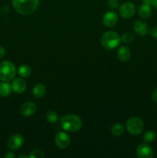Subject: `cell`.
<instances>
[{
  "label": "cell",
  "instance_id": "cell-1",
  "mask_svg": "<svg viewBox=\"0 0 157 158\" xmlns=\"http://www.w3.org/2000/svg\"><path fill=\"white\" fill-rule=\"evenodd\" d=\"M12 4L18 13L29 15L36 10L39 0H12Z\"/></svg>",
  "mask_w": 157,
  "mask_h": 158
},
{
  "label": "cell",
  "instance_id": "cell-2",
  "mask_svg": "<svg viewBox=\"0 0 157 158\" xmlns=\"http://www.w3.org/2000/svg\"><path fill=\"white\" fill-rule=\"evenodd\" d=\"M60 125L64 131L67 132H76L83 126L80 117L74 114H68L60 118Z\"/></svg>",
  "mask_w": 157,
  "mask_h": 158
},
{
  "label": "cell",
  "instance_id": "cell-3",
  "mask_svg": "<svg viewBox=\"0 0 157 158\" xmlns=\"http://www.w3.org/2000/svg\"><path fill=\"white\" fill-rule=\"evenodd\" d=\"M121 42V37L115 31H108L101 37V44L105 49H113L116 48Z\"/></svg>",
  "mask_w": 157,
  "mask_h": 158
},
{
  "label": "cell",
  "instance_id": "cell-4",
  "mask_svg": "<svg viewBox=\"0 0 157 158\" xmlns=\"http://www.w3.org/2000/svg\"><path fill=\"white\" fill-rule=\"evenodd\" d=\"M16 74V68L15 65L9 61H3L0 63V80L3 82H9L13 80Z\"/></svg>",
  "mask_w": 157,
  "mask_h": 158
},
{
  "label": "cell",
  "instance_id": "cell-5",
  "mask_svg": "<svg viewBox=\"0 0 157 158\" xmlns=\"http://www.w3.org/2000/svg\"><path fill=\"white\" fill-rule=\"evenodd\" d=\"M126 129L130 134L137 136L143 132L144 129V123L139 117H132L126 122Z\"/></svg>",
  "mask_w": 157,
  "mask_h": 158
},
{
  "label": "cell",
  "instance_id": "cell-6",
  "mask_svg": "<svg viewBox=\"0 0 157 158\" xmlns=\"http://www.w3.org/2000/svg\"><path fill=\"white\" fill-rule=\"evenodd\" d=\"M119 12L122 18L129 19L132 18L135 12V6L132 2H124L120 6Z\"/></svg>",
  "mask_w": 157,
  "mask_h": 158
},
{
  "label": "cell",
  "instance_id": "cell-7",
  "mask_svg": "<svg viewBox=\"0 0 157 158\" xmlns=\"http://www.w3.org/2000/svg\"><path fill=\"white\" fill-rule=\"evenodd\" d=\"M24 143V137L19 134H15L9 137L7 141V147L11 151H16L19 149Z\"/></svg>",
  "mask_w": 157,
  "mask_h": 158
},
{
  "label": "cell",
  "instance_id": "cell-8",
  "mask_svg": "<svg viewBox=\"0 0 157 158\" xmlns=\"http://www.w3.org/2000/svg\"><path fill=\"white\" fill-rule=\"evenodd\" d=\"M136 154L139 158H152L154 153L152 148L147 143H143L137 147Z\"/></svg>",
  "mask_w": 157,
  "mask_h": 158
},
{
  "label": "cell",
  "instance_id": "cell-9",
  "mask_svg": "<svg viewBox=\"0 0 157 158\" xmlns=\"http://www.w3.org/2000/svg\"><path fill=\"white\" fill-rule=\"evenodd\" d=\"M55 142L56 146L60 149H66L70 143V137L66 133L58 132L55 135Z\"/></svg>",
  "mask_w": 157,
  "mask_h": 158
},
{
  "label": "cell",
  "instance_id": "cell-10",
  "mask_svg": "<svg viewBox=\"0 0 157 158\" xmlns=\"http://www.w3.org/2000/svg\"><path fill=\"white\" fill-rule=\"evenodd\" d=\"M37 106L35 103L32 101H27L23 103L20 107V114L23 117H31L35 113Z\"/></svg>",
  "mask_w": 157,
  "mask_h": 158
},
{
  "label": "cell",
  "instance_id": "cell-11",
  "mask_svg": "<svg viewBox=\"0 0 157 158\" xmlns=\"http://www.w3.org/2000/svg\"><path fill=\"white\" fill-rule=\"evenodd\" d=\"M118 15L114 12H107L103 17V23L106 27H113L117 24Z\"/></svg>",
  "mask_w": 157,
  "mask_h": 158
},
{
  "label": "cell",
  "instance_id": "cell-12",
  "mask_svg": "<svg viewBox=\"0 0 157 158\" xmlns=\"http://www.w3.org/2000/svg\"><path fill=\"white\" fill-rule=\"evenodd\" d=\"M133 29L135 33L139 36H145L147 35L148 32H149L148 25L145 22L140 21V20H138L134 23Z\"/></svg>",
  "mask_w": 157,
  "mask_h": 158
},
{
  "label": "cell",
  "instance_id": "cell-13",
  "mask_svg": "<svg viewBox=\"0 0 157 158\" xmlns=\"http://www.w3.org/2000/svg\"><path fill=\"white\" fill-rule=\"evenodd\" d=\"M11 86H12V90L16 94H22L26 89V81L22 78H15L12 81Z\"/></svg>",
  "mask_w": 157,
  "mask_h": 158
},
{
  "label": "cell",
  "instance_id": "cell-14",
  "mask_svg": "<svg viewBox=\"0 0 157 158\" xmlns=\"http://www.w3.org/2000/svg\"><path fill=\"white\" fill-rule=\"evenodd\" d=\"M117 56L119 60L122 62H126L129 60L131 56V51L126 46H123L119 48L117 51Z\"/></svg>",
  "mask_w": 157,
  "mask_h": 158
},
{
  "label": "cell",
  "instance_id": "cell-15",
  "mask_svg": "<svg viewBox=\"0 0 157 158\" xmlns=\"http://www.w3.org/2000/svg\"><path fill=\"white\" fill-rule=\"evenodd\" d=\"M46 93V87L42 83H38L32 89V94L36 98H42Z\"/></svg>",
  "mask_w": 157,
  "mask_h": 158
},
{
  "label": "cell",
  "instance_id": "cell-16",
  "mask_svg": "<svg viewBox=\"0 0 157 158\" xmlns=\"http://www.w3.org/2000/svg\"><path fill=\"white\" fill-rule=\"evenodd\" d=\"M12 86L9 83V82H3L0 83V97H6L10 95L12 92Z\"/></svg>",
  "mask_w": 157,
  "mask_h": 158
},
{
  "label": "cell",
  "instance_id": "cell-17",
  "mask_svg": "<svg viewBox=\"0 0 157 158\" xmlns=\"http://www.w3.org/2000/svg\"><path fill=\"white\" fill-rule=\"evenodd\" d=\"M152 14V9L149 5L143 4L139 9V15L142 19H148Z\"/></svg>",
  "mask_w": 157,
  "mask_h": 158
},
{
  "label": "cell",
  "instance_id": "cell-18",
  "mask_svg": "<svg viewBox=\"0 0 157 158\" xmlns=\"http://www.w3.org/2000/svg\"><path fill=\"white\" fill-rule=\"evenodd\" d=\"M18 73L22 78H27L32 73V69L28 65H22L18 69Z\"/></svg>",
  "mask_w": 157,
  "mask_h": 158
},
{
  "label": "cell",
  "instance_id": "cell-19",
  "mask_svg": "<svg viewBox=\"0 0 157 158\" xmlns=\"http://www.w3.org/2000/svg\"><path fill=\"white\" fill-rule=\"evenodd\" d=\"M111 133L112 134V135L116 136V137L123 135V134L124 133V127L121 123H115V124L112 125L111 127Z\"/></svg>",
  "mask_w": 157,
  "mask_h": 158
},
{
  "label": "cell",
  "instance_id": "cell-20",
  "mask_svg": "<svg viewBox=\"0 0 157 158\" xmlns=\"http://www.w3.org/2000/svg\"><path fill=\"white\" fill-rule=\"evenodd\" d=\"M46 118L49 123H55L58 120V115L56 112L55 111H48L46 114Z\"/></svg>",
  "mask_w": 157,
  "mask_h": 158
},
{
  "label": "cell",
  "instance_id": "cell-21",
  "mask_svg": "<svg viewBox=\"0 0 157 158\" xmlns=\"http://www.w3.org/2000/svg\"><path fill=\"white\" fill-rule=\"evenodd\" d=\"M155 139V132L152 131H148L143 135V140L146 143H151V142L154 141Z\"/></svg>",
  "mask_w": 157,
  "mask_h": 158
},
{
  "label": "cell",
  "instance_id": "cell-22",
  "mask_svg": "<svg viewBox=\"0 0 157 158\" xmlns=\"http://www.w3.org/2000/svg\"><path fill=\"white\" fill-rule=\"evenodd\" d=\"M121 40L125 43H127V44H129V43H132V42L134 41V35L132 32H126L122 35Z\"/></svg>",
  "mask_w": 157,
  "mask_h": 158
},
{
  "label": "cell",
  "instance_id": "cell-23",
  "mask_svg": "<svg viewBox=\"0 0 157 158\" xmlns=\"http://www.w3.org/2000/svg\"><path fill=\"white\" fill-rule=\"evenodd\" d=\"M29 157H30V158H44L45 154H44V152L42 151V150L35 149V150H33V151H31Z\"/></svg>",
  "mask_w": 157,
  "mask_h": 158
},
{
  "label": "cell",
  "instance_id": "cell-24",
  "mask_svg": "<svg viewBox=\"0 0 157 158\" xmlns=\"http://www.w3.org/2000/svg\"><path fill=\"white\" fill-rule=\"evenodd\" d=\"M107 5L111 9H116L119 7V0H108Z\"/></svg>",
  "mask_w": 157,
  "mask_h": 158
},
{
  "label": "cell",
  "instance_id": "cell-25",
  "mask_svg": "<svg viewBox=\"0 0 157 158\" xmlns=\"http://www.w3.org/2000/svg\"><path fill=\"white\" fill-rule=\"evenodd\" d=\"M150 35L153 38L157 39V26H153L150 30Z\"/></svg>",
  "mask_w": 157,
  "mask_h": 158
},
{
  "label": "cell",
  "instance_id": "cell-26",
  "mask_svg": "<svg viewBox=\"0 0 157 158\" xmlns=\"http://www.w3.org/2000/svg\"><path fill=\"white\" fill-rule=\"evenodd\" d=\"M152 100L155 102V103H157V88L152 91Z\"/></svg>",
  "mask_w": 157,
  "mask_h": 158
},
{
  "label": "cell",
  "instance_id": "cell-27",
  "mask_svg": "<svg viewBox=\"0 0 157 158\" xmlns=\"http://www.w3.org/2000/svg\"><path fill=\"white\" fill-rule=\"evenodd\" d=\"M5 55H6V50L2 46H0V60H2L5 56Z\"/></svg>",
  "mask_w": 157,
  "mask_h": 158
},
{
  "label": "cell",
  "instance_id": "cell-28",
  "mask_svg": "<svg viewBox=\"0 0 157 158\" xmlns=\"http://www.w3.org/2000/svg\"><path fill=\"white\" fill-rule=\"evenodd\" d=\"M5 157H6V158H14V157H15V154H14L12 152H9V153H7V154H6Z\"/></svg>",
  "mask_w": 157,
  "mask_h": 158
},
{
  "label": "cell",
  "instance_id": "cell-29",
  "mask_svg": "<svg viewBox=\"0 0 157 158\" xmlns=\"http://www.w3.org/2000/svg\"><path fill=\"white\" fill-rule=\"evenodd\" d=\"M152 0H143V4L149 5V6L152 5Z\"/></svg>",
  "mask_w": 157,
  "mask_h": 158
},
{
  "label": "cell",
  "instance_id": "cell-30",
  "mask_svg": "<svg viewBox=\"0 0 157 158\" xmlns=\"http://www.w3.org/2000/svg\"><path fill=\"white\" fill-rule=\"evenodd\" d=\"M152 6H153L154 9H156V10H157V0H152Z\"/></svg>",
  "mask_w": 157,
  "mask_h": 158
},
{
  "label": "cell",
  "instance_id": "cell-31",
  "mask_svg": "<svg viewBox=\"0 0 157 158\" xmlns=\"http://www.w3.org/2000/svg\"><path fill=\"white\" fill-rule=\"evenodd\" d=\"M28 156H26V155H20L18 158H27Z\"/></svg>",
  "mask_w": 157,
  "mask_h": 158
}]
</instances>
